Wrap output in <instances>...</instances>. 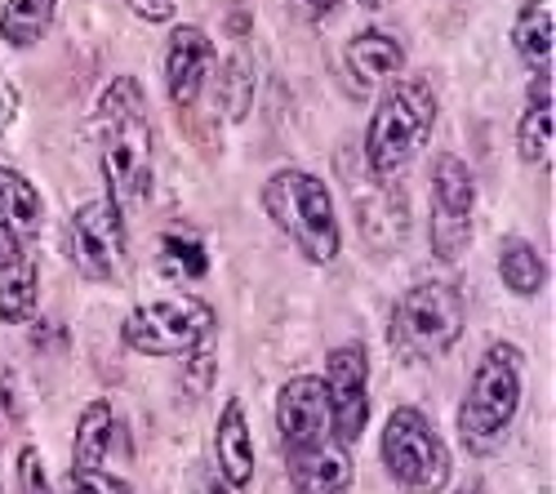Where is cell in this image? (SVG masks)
<instances>
[{
    "mask_svg": "<svg viewBox=\"0 0 556 494\" xmlns=\"http://www.w3.org/2000/svg\"><path fill=\"white\" fill-rule=\"evenodd\" d=\"M210 273V254L197 237H182V232H165L161 250H156V277L169 286H192Z\"/></svg>",
    "mask_w": 556,
    "mask_h": 494,
    "instance_id": "ac0fdd59",
    "label": "cell"
},
{
    "mask_svg": "<svg viewBox=\"0 0 556 494\" xmlns=\"http://www.w3.org/2000/svg\"><path fill=\"white\" fill-rule=\"evenodd\" d=\"M263 210L281 228L307 263H334L343 250L339 214L330 188L307 169H276L263 183Z\"/></svg>",
    "mask_w": 556,
    "mask_h": 494,
    "instance_id": "7a4b0ae2",
    "label": "cell"
},
{
    "mask_svg": "<svg viewBox=\"0 0 556 494\" xmlns=\"http://www.w3.org/2000/svg\"><path fill=\"white\" fill-rule=\"evenodd\" d=\"M18 494H54L50 472H45L36 445H23L18 451Z\"/></svg>",
    "mask_w": 556,
    "mask_h": 494,
    "instance_id": "484cf974",
    "label": "cell"
},
{
    "mask_svg": "<svg viewBox=\"0 0 556 494\" xmlns=\"http://www.w3.org/2000/svg\"><path fill=\"white\" fill-rule=\"evenodd\" d=\"M0 415L5 423H18L23 419V401H18V379L10 366H0Z\"/></svg>",
    "mask_w": 556,
    "mask_h": 494,
    "instance_id": "4316f807",
    "label": "cell"
},
{
    "mask_svg": "<svg viewBox=\"0 0 556 494\" xmlns=\"http://www.w3.org/2000/svg\"><path fill=\"white\" fill-rule=\"evenodd\" d=\"M214 72V45L201 27H174L165 45V94L174 107H192Z\"/></svg>",
    "mask_w": 556,
    "mask_h": 494,
    "instance_id": "7c38bea8",
    "label": "cell"
},
{
    "mask_svg": "<svg viewBox=\"0 0 556 494\" xmlns=\"http://www.w3.org/2000/svg\"><path fill=\"white\" fill-rule=\"evenodd\" d=\"M99 156H103V174H108V197L116 205L148 197L152 188V156H156V134L148 121V103H143V85L134 76H116L108 85V94L99 99Z\"/></svg>",
    "mask_w": 556,
    "mask_h": 494,
    "instance_id": "6da1fadb",
    "label": "cell"
},
{
    "mask_svg": "<svg viewBox=\"0 0 556 494\" xmlns=\"http://www.w3.org/2000/svg\"><path fill=\"white\" fill-rule=\"evenodd\" d=\"M361 5H365V10H383V5H388V0H361Z\"/></svg>",
    "mask_w": 556,
    "mask_h": 494,
    "instance_id": "836d02e7",
    "label": "cell"
},
{
    "mask_svg": "<svg viewBox=\"0 0 556 494\" xmlns=\"http://www.w3.org/2000/svg\"><path fill=\"white\" fill-rule=\"evenodd\" d=\"M437 125V99L424 80H401L379 99L375 116L365 129V161L379 178H392L405 161H414L428 143V134Z\"/></svg>",
    "mask_w": 556,
    "mask_h": 494,
    "instance_id": "277c9868",
    "label": "cell"
},
{
    "mask_svg": "<svg viewBox=\"0 0 556 494\" xmlns=\"http://www.w3.org/2000/svg\"><path fill=\"white\" fill-rule=\"evenodd\" d=\"M454 494H485V485H481V481H468V485H458Z\"/></svg>",
    "mask_w": 556,
    "mask_h": 494,
    "instance_id": "1f68e13d",
    "label": "cell"
},
{
    "mask_svg": "<svg viewBox=\"0 0 556 494\" xmlns=\"http://www.w3.org/2000/svg\"><path fill=\"white\" fill-rule=\"evenodd\" d=\"M72 263L89 281H116L125 267V214L112 197L85 201L72 214Z\"/></svg>",
    "mask_w": 556,
    "mask_h": 494,
    "instance_id": "9c48e42d",
    "label": "cell"
},
{
    "mask_svg": "<svg viewBox=\"0 0 556 494\" xmlns=\"http://www.w3.org/2000/svg\"><path fill=\"white\" fill-rule=\"evenodd\" d=\"M521 388H526L521 352L513 343H490L472 370L468 396H463V406H458V436L472 455L494 451L507 436V428H513V419L521 410Z\"/></svg>",
    "mask_w": 556,
    "mask_h": 494,
    "instance_id": "3957f363",
    "label": "cell"
},
{
    "mask_svg": "<svg viewBox=\"0 0 556 494\" xmlns=\"http://www.w3.org/2000/svg\"><path fill=\"white\" fill-rule=\"evenodd\" d=\"M517 152L526 165L552 161V103H530L517 125Z\"/></svg>",
    "mask_w": 556,
    "mask_h": 494,
    "instance_id": "cb8c5ba5",
    "label": "cell"
},
{
    "mask_svg": "<svg viewBox=\"0 0 556 494\" xmlns=\"http://www.w3.org/2000/svg\"><path fill=\"white\" fill-rule=\"evenodd\" d=\"M513 45L534 72H552V0H526L513 23Z\"/></svg>",
    "mask_w": 556,
    "mask_h": 494,
    "instance_id": "e0dca14e",
    "label": "cell"
},
{
    "mask_svg": "<svg viewBox=\"0 0 556 494\" xmlns=\"http://www.w3.org/2000/svg\"><path fill=\"white\" fill-rule=\"evenodd\" d=\"M201 494H227V490H223V481H210V485H205Z\"/></svg>",
    "mask_w": 556,
    "mask_h": 494,
    "instance_id": "d6a6232c",
    "label": "cell"
},
{
    "mask_svg": "<svg viewBox=\"0 0 556 494\" xmlns=\"http://www.w3.org/2000/svg\"><path fill=\"white\" fill-rule=\"evenodd\" d=\"M458 334H463V299L445 281L414 286L405 299H396L392 321H388L392 347L401 356H414V362L450 352L458 343Z\"/></svg>",
    "mask_w": 556,
    "mask_h": 494,
    "instance_id": "5b68a950",
    "label": "cell"
},
{
    "mask_svg": "<svg viewBox=\"0 0 556 494\" xmlns=\"http://www.w3.org/2000/svg\"><path fill=\"white\" fill-rule=\"evenodd\" d=\"M326 392H330L334 441L352 445L369 423V356L361 343L334 347L326 356Z\"/></svg>",
    "mask_w": 556,
    "mask_h": 494,
    "instance_id": "30bf717a",
    "label": "cell"
},
{
    "mask_svg": "<svg viewBox=\"0 0 556 494\" xmlns=\"http://www.w3.org/2000/svg\"><path fill=\"white\" fill-rule=\"evenodd\" d=\"M129 10L148 23H169L174 18V0H129Z\"/></svg>",
    "mask_w": 556,
    "mask_h": 494,
    "instance_id": "f1b7e54d",
    "label": "cell"
},
{
    "mask_svg": "<svg viewBox=\"0 0 556 494\" xmlns=\"http://www.w3.org/2000/svg\"><path fill=\"white\" fill-rule=\"evenodd\" d=\"M18 258H23V250H18V237L0 228V273H10V267H18Z\"/></svg>",
    "mask_w": 556,
    "mask_h": 494,
    "instance_id": "4dcf8cb0",
    "label": "cell"
},
{
    "mask_svg": "<svg viewBox=\"0 0 556 494\" xmlns=\"http://www.w3.org/2000/svg\"><path fill=\"white\" fill-rule=\"evenodd\" d=\"M348 67L361 76V80H383V76H396L405 67V50H401V40L388 36V31H356L348 40V50H343Z\"/></svg>",
    "mask_w": 556,
    "mask_h": 494,
    "instance_id": "2e32d148",
    "label": "cell"
},
{
    "mask_svg": "<svg viewBox=\"0 0 556 494\" xmlns=\"http://www.w3.org/2000/svg\"><path fill=\"white\" fill-rule=\"evenodd\" d=\"M36 294H40V286H36V267H31V263H18V267H14V277L0 286V321H5V326H23V321H31Z\"/></svg>",
    "mask_w": 556,
    "mask_h": 494,
    "instance_id": "603a6c76",
    "label": "cell"
},
{
    "mask_svg": "<svg viewBox=\"0 0 556 494\" xmlns=\"http://www.w3.org/2000/svg\"><path fill=\"white\" fill-rule=\"evenodd\" d=\"M383 464H388L392 481L414 490V494H441V485L450 481V451H445V441L432 432L428 415L414 410V406H401V410L388 415Z\"/></svg>",
    "mask_w": 556,
    "mask_h": 494,
    "instance_id": "8992f818",
    "label": "cell"
},
{
    "mask_svg": "<svg viewBox=\"0 0 556 494\" xmlns=\"http://www.w3.org/2000/svg\"><path fill=\"white\" fill-rule=\"evenodd\" d=\"M276 428H281L286 451H299V445H316L330 441L334 423H330V392L326 379L316 375H299L281 388L276 396Z\"/></svg>",
    "mask_w": 556,
    "mask_h": 494,
    "instance_id": "8fae6325",
    "label": "cell"
},
{
    "mask_svg": "<svg viewBox=\"0 0 556 494\" xmlns=\"http://www.w3.org/2000/svg\"><path fill=\"white\" fill-rule=\"evenodd\" d=\"M250 99H254V59L245 50H237L223 67V80H218V103H223V116L227 121H245L250 112Z\"/></svg>",
    "mask_w": 556,
    "mask_h": 494,
    "instance_id": "7402d4cb",
    "label": "cell"
},
{
    "mask_svg": "<svg viewBox=\"0 0 556 494\" xmlns=\"http://www.w3.org/2000/svg\"><path fill=\"white\" fill-rule=\"evenodd\" d=\"M214 334V312L201 299H161V303H143L134 307L121 339L125 347L143 352V356H182L197 352L205 339Z\"/></svg>",
    "mask_w": 556,
    "mask_h": 494,
    "instance_id": "52a82bcc",
    "label": "cell"
},
{
    "mask_svg": "<svg viewBox=\"0 0 556 494\" xmlns=\"http://www.w3.org/2000/svg\"><path fill=\"white\" fill-rule=\"evenodd\" d=\"M472 210H477V178L458 156H437L432 165V254L454 263L472 245Z\"/></svg>",
    "mask_w": 556,
    "mask_h": 494,
    "instance_id": "ba28073f",
    "label": "cell"
},
{
    "mask_svg": "<svg viewBox=\"0 0 556 494\" xmlns=\"http://www.w3.org/2000/svg\"><path fill=\"white\" fill-rule=\"evenodd\" d=\"M290 5H294V14H299V18L320 23V18H330V14L343 5V0H290Z\"/></svg>",
    "mask_w": 556,
    "mask_h": 494,
    "instance_id": "f546056e",
    "label": "cell"
},
{
    "mask_svg": "<svg viewBox=\"0 0 556 494\" xmlns=\"http://www.w3.org/2000/svg\"><path fill=\"white\" fill-rule=\"evenodd\" d=\"M63 494H129L121 477H108L103 468H72Z\"/></svg>",
    "mask_w": 556,
    "mask_h": 494,
    "instance_id": "d4e9b609",
    "label": "cell"
},
{
    "mask_svg": "<svg viewBox=\"0 0 556 494\" xmlns=\"http://www.w3.org/2000/svg\"><path fill=\"white\" fill-rule=\"evenodd\" d=\"M45 223V205L40 192L27 183V178L10 165H0V228L14 237H36Z\"/></svg>",
    "mask_w": 556,
    "mask_h": 494,
    "instance_id": "9a60e30c",
    "label": "cell"
},
{
    "mask_svg": "<svg viewBox=\"0 0 556 494\" xmlns=\"http://www.w3.org/2000/svg\"><path fill=\"white\" fill-rule=\"evenodd\" d=\"M112 406L108 401H89L76 419V441H72V468H99L108 455V441H112Z\"/></svg>",
    "mask_w": 556,
    "mask_h": 494,
    "instance_id": "44dd1931",
    "label": "cell"
},
{
    "mask_svg": "<svg viewBox=\"0 0 556 494\" xmlns=\"http://www.w3.org/2000/svg\"><path fill=\"white\" fill-rule=\"evenodd\" d=\"M214 455H218V472L227 485H250L254 481V441H250V419L237 396L223 406L218 415V436H214Z\"/></svg>",
    "mask_w": 556,
    "mask_h": 494,
    "instance_id": "5bb4252c",
    "label": "cell"
},
{
    "mask_svg": "<svg viewBox=\"0 0 556 494\" xmlns=\"http://www.w3.org/2000/svg\"><path fill=\"white\" fill-rule=\"evenodd\" d=\"M59 18V0H5V10H0V36L14 50H27L36 45L45 31L54 27Z\"/></svg>",
    "mask_w": 556,
    "mask_h": 494,
    "instance_id": "d6986e66",
    "label": "cell"
},
{
    "mask_svg": "<svg viewBox=\"0 0 556 494\" xmlns=\"http://www.w3.org/2000/svg\"><path fill=\"white\" fill-rule=\"evenodd\" d=\"M290 464V481L299 494H348L352 490V459L343 441H316V445H299L286 451Z\"/></svg>",
    "mask_w": 556,
    "mask_h": 494,
    "instance_id": "4fadbf2b",
    "label": "cell"
},
{
    "mask_svg": "<svg viewBox=\"0 0 556 494\" xmlns=\"http://www.w3.org/2000/svg\"><path fill=\"white\" fill-rule=\"evenodd\" d=\"M498 277H503V286L513 290V294L534 299V294L543 290V281H547V263H543V254H539L530 241L513 237V241H503V254H498Z\"/></svg>",
    "mask_w": 556,
    "mask_h": 494,
    "instance_id": "ffe728a7",
    "label": "cell"
},
{
    "mask_svg": "<svg viewBox=\"0 0 556 494\" xmlns=\"http://www.w3.org/2000/svg\"><path fill=\"white\" fill-rule=\"evenodd\" d=\"M18 116V85L0 72V134L10 129V121Z\"/></svg>",
    "mask_w": 556,
    "mask_h": 494,
    "instance_id": "83f0119b",
    "label": "cell"
}]
</instances>
